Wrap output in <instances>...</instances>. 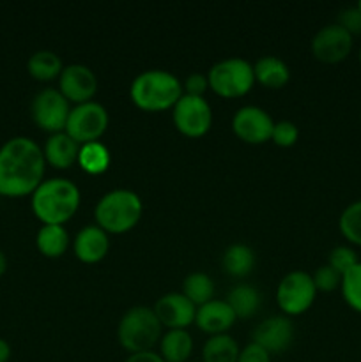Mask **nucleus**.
Here are the masks:
<instances>
[{
	"instance_id": "f257e3e1",
	"label": "nucleus",
	"mask_w": 361,
	"mask_h": 362,
	"mask_svg": "<svg viewBox=\"0 0 361 362\" xmlns=\"http://www.w3.org/2000/svg\"><path fill=\"white\" fill-rule=\"evenodd\" d=\"M46 159L32 138L14 136L0 147V197L21 198L38 189Z\"/></svg>"
},
{
	"instance_id": "f03ea898",
	"label": "nucleus",
	"mask_w": 361,
	"mask_h": 362,
	"mask_svg": "<svg viewBox=\"0 0 361 362\" xmlns=\"http://www.w3.org/2000/svg\"><path fill=\"white\" fill-rule=\"evenodd\" d=\"M30 207L42 225H64L80 207V189L64 177L42 180L30 194Z\"/></svg>"
},
{
	"instance_id": "7ed1b4c3",
	"label": "nucleus",
	"mask_w": 361,
	"mask_h": 362,
	"mask_svg": "<svg viewBox=\"0 0 361 362\" xmlns=\"http://www.w3.org/2000/svg\"><path fill=\"white\" fill-rule=\"evenodd\" d=\"M183 94V83L179 78L165 69L142 71L138 76H134L130 87L133 105L145 112H163L173 108Z\"/></svg>"
},
{
	"instance_id": "20e7f679",
	"label": "nucleus",
	"mask_w": 361,
	"mask_h": 362,
	"mask_svg": "<svg viewBox=\"0 0 361 362\" xmlns=\"http://www.w3.org/2000/svg\"><path fill=\"white\" fill-rule=\"evenodd\" d=\"M144 212L142 198L131 189H112L96 204V225L106 233H126L138 225Z\"/></svg>"
},
{
	"instance_id": "39448f33",
	"label": "nucleus",
	"mask_w": 361,
	"mask_h": 362,
	"mask_svg": "<svg viewBox=\"0 0 361 362\" xmlns=\"http://www.w3.org/2000/svg\"><path fill=\"white\" fill-rule=\"evenodd\" d=\"M161 327L152 308L133 306L120 318L117 339L130 354L147 352L161 339Z\"/></svg>"
},
{
	"instance_id": "423d86ee",
	"label": "nucleus",
	"mask_w": 361,
	"mask_h": 362,
	"mask_svg": "<svg viewBox=\"0 0 361 362\" xmlns=\"http://www.w3.org/2000/svg\"><path fill=\"white\" fill-rule=\"evenodd\" d=\"M209 87L212 92L225 99H236L246 95L255 83L253 66L241 57H229L209 69Z\"/></svg>"
},
{
	"instance_id": "0eeeda50",
	"label": "nucleus",
	"mask_w": 361,
	"mask_h": 362,
	"mask_svg": "<svg viewBox=\"0 0 361 362\" xmlns=\"http://www.w3.org/2000/svg\"><path fill=\"white\" fill-rule=\"evenodd\" d=\"M108 112L98 101H88L71 108L66 133L80 145L98 141L108 127Z\"/></svg>"
},
{
	"instance_id": "6e6552de",
	"label": "nucleus",
	"mask_w": 361,
	"mask_h": 362,
	"mask_svg": "<svg viewBox=\"0 0 361 362\" xmlns=\"http://www.w3.org/2000/svg\"><path fill=\"white\" fill-rule=\"evenodd\" d=\"M317 288L311 274L304 271H292L280 281L276 288V303L289 317L306 313L314 304Z\"/></svg>"
},
{
	"instance_id": "1a4fd4ad",
	"label": "nucleus",
	"mask_w": 361,
	"mask_h": 362,
	"mask_svg": "<svg viewBox=\"0 0 361 362\" xmlns=\"http://www.w3.org/2000/svg\"><path fill=\"white\" fill-rule=\"evenodd\" d=\"M173 126L179 133L190 138H200L211 129L212 110L202 95L183 94L172 108Z\"/></svg>"
},
{
	"instance_id": "9d476101",
	"label": "nucleus",
	"mask_w": 361,
	"mask_h": 362,
	"mask_svg": "<svg viewBox=\"0 0 361 362\" xmlns=\"http://www.w3.org/2000/svg\"><path fill=\"white\" fill-rule=\"evenodd\" d=\"M71 113L69 101L59 88H42L34 95L30 105L32 120L48 133H62Z\"/></svg>"
},
{
	"instance_id": "9b49d317",
	"label": "nucleus",
	"mask_w": 361,
	"mask_h": 362,
	"mask_svg": "<svg viewBox=\"0 0 361 362\" xmlns=\"http://www.w3.org/2000/svg\"><path fill=\"white\" fill-rule=\"evenodd\" d=\"M275 120L260 106H241L232 117V131L237 138L251 145L271 140Z\"/></svg>"
},
{
	"instance_id": "f8f14e48",
	"label": "nucleus",
	"mask_w": 361,
	"mask_h": 362,
	"mask_svg": "<svg viewBox=\"0 0 361 362\" xmlns=\"http://www.w3.org/2000/svg\"><path fill=\"white\" fill-rule=\"evenodd\" d=\"M354 37L340 27L338 23H329L319 28L317 34L311 39V53L317 60L324 64H336L342 62L349 57L353 49Z\"/></svg>"
},
{
	"instance_id": "ddd939ff",
	"label": "nucleus",
	"mask_w": 361,
	"mask_h": 362,
	"mask_svg": "<svg viewBox=\"0 0 361 362\" xmlns=\"http://www.w3.org/2000/svg\"><path fill=\"white\" fill-rule=\"evenodd\" d=\"M59 90L69 103H88L98 92V76L85 64H69L59 76Z\"/></svg>"
},
{
	"instance_id": "4468645a",
	"label": "nucleus",
	"mask_w": 361,
	"mask_h": 362,
	"mask_svg": "<svg viewBox=\"0 0 361 362\" xmlns=\"http://www.w3.org/2000/svg\"><path fill=\"white\" fill-rule=\"evenodd\" d=\"M154 313L163 327L188 329L197 317V306L180 292H170L159 297L154 304Z\"/></svg>"
},
{
	"instance_id": "2eb2a0df",
	"label": "nucleus",
	"mask_w": 361,
	"mask_h": 362,
	"mask_svg": "<svg viewBox=\"0 0 361 362\" xmlns=\"http://www.w3.org/2000/svg\"><path fill=\"white\" fill-rule=\"evenodd\" d=\"M294 325L289 317L275 315L262 320L251 332V341L257 343L269 354H282L292 345Z\"/></svg>"
},
{
	"instance_id": "dca6fc26",
	"label": "nucleus",
	"mask_w": 361,
	"mask_h": 362,
	"mask_svg": "<svg viewBox=\"0 0 361 362\" xmlns=\"http://www.w3.org/2000/svg\"><path fill=\"white\" fill-rule=\"evenodd\" d=\"M74 255L84 264H98L108 255V233L98 225H87L76 233L73 240Z\"/></svg>"
},
{
	"instance_id": "f3484780",
	"label": "nucleus",
	"mask_w": 361,
	"mask_h": 362,
	"mask_svg": "<svg viewBox=\"0 0 361 362\" xmlns=\"http://www.w3.org/2000/svg\"><path fill=\"white\" fill-rule=\"evenodd\" d=\"M236 318V313H234L227 300L212 299L197 308L195 324L198 325L200 331L207 332L211 336L227 334V331L232 327Z\"/></svg>"
},
{
	"instance_id": "a211bd4d",
	"label": "nucleus",
	"mask_w": 361,
	"mask_h": 362,
	"mask_svg": "<svg viewBox=\"0 0 361 362\" xmlns=\"http://www.w3.org/2000/svg\"><path fill=\"white\" fill-rule=\"evenodd\" d=\"M42 154H45L46 163L52 165L53 168L66 170L78 161L80 144L74 141L66 131L50 134L45 144V148H42Z\"/></svg>"
},
{
	"instance_id": "6ab92c4d",
	"label": "nucleus",
	"mask_w": 361,
	"mask_h": 362,
	"mask_svg": "<svg viewBox=\"0 0 361 362\" xmlns=\"http://www.w3.org/2000/svg\"><path fill=\"white\" fill-rule=\"evenodd\" d=\"M255 81L268 88H282L289 83L290 69L282 59L275 55L260 57L253 64Z\"/></svg>"
},
{
	"instance_id": "aec40b11",
	"label": "nucleus",
	"mask_w": 361,
	"mask_h": 362,
	"mask_svg": "<svg viewBox=\"0 0 361 362\" xmlns=\"http://www.w3.org/2000/svg\"><path fill=\"white\" fill-rule=\"evenodd\" d=\"M193 352V338L186 329H170L159 339V356L165 362H186Z\"/></svg>"
},
{
	"instance_id": "412c9836",
	"label": "nucleus",
	"mask_w": 361,
	"mask_h": 362,
	"mask_svg": "<svg viewBox=\"0 0 361 362\" xmlns=\"http://www.w3.org/2000/svg\"><path fill=\"white\" fill-rule=\"evenodd\" d=\"M35 246L46 258H59L69 247V233L62 225H42L35 235Z\"/></svg>"
},
{
	"instance_id": "4be33fe9",
	"label": "nucleus",
	"mask_w": 361,
	"mask_h": 362,
	"mask_svg": "<svg viewBox=\"0 0 361 362\" xmlns=\"http://www.w3.org/2000/svg\"><path fill=\"white\" fill-rule=\"evenodd\" d=\"M255 251L243 243H236L229 246L223 253L222 265L234 278H244L250 274L255 267Z\"/></svg>"
},
{
	"instance_id": "5701e85b",
	"label": "nucleus",
	"mask_w": 361,
	"mask_h": 362,
	"mask_svg": "<svg viewBox=\"0 0 361 362\" xmlns=\"http://www.w3.org/2000/svg\"><path fill=\"white\" fill-rule=\"evenodd\" d=\"M239 345L230 334L211 336L202 346V361L204 362H237L239 359Z\"/></svg>"
},
{
	"instance_id": "b1692460",
	"label": "nucleus",
	"mask_w": 361,
	"mask_h": 362,
	"mask_svg": "<svg viewBox=\"0 0 361 362\" xmlns=\"http://www.w3.org/2000/svg\"><path fill=\"white\" fill-rule=\"evenodd\" d=\"M227 303L232 308L237 318H250L257 313L258 306H260V293L255 286L246 285H236L227 296Z\"/></svg>"
},
{
	"instance_id": "393cba45",
	"label": "nucleus",
	"mask_w": 361,
	"mask_h": 362,
	"mask_svg": "<svg viewBox=\"0 0 361 362\" xmlns=\"http://www.w3.org/2000/svg\"><path fill=\"white\" fill-rule=\"evenodd\" d=\"M27 69L32 78L39 81H50L53 78L60 76L64 66L62 60L57 53L50 52V49H39V52L32 53L30 59L27 62Z\"/></svg>"
},
{
	"instance_id": "a878e982",
	"label": "nucleus",
	"mask_w": 361,
	"mask_h": 362,
	"mask_svg": "<svg viewBox=\"0 0 361 362\" xmlns=\"http://www.w3.org/2000/svg\"><path fill=\"white\" fill-rule=\"evenodd\" d=\"M112 156L106 145L101 141H91V144L80 145V154H78V163L81 170H85L91 175H101L108 170Z\"/></svg>"
},
{
	"instance_id": "bb28decb",
	"label": "nucleus",
	"mask_w": 361,
	"mask_h": 362,
	"mask_svg": "<svg viewBox=\"0 0 361 362\" xmlns=\"http://www.w3.org/2000/svg\"><path fill=\"white\" fill-rule=\"evenodd\" d=\"M183 293L198 308L212 300V297H214V281L205 272H191L184 279Z\"/></svg>"
},
{
	"instance_id": "cd10ccee",
	"label": "nucleus",
	"mask_w": 361,
	"mask_h": 362,
	"mask_svg": "<svg viewBox=\"0 0 361 362\" xmlns=\"http://www.w3.org/2000/svg\"><path fill=\"white\" fill-rule=\"evenodd\" d=\"M338 228L350 244L361 246V198L343 209L338 219Z\"/></svg>"
},
{
	"instance_id": "c85d7f7f",
	"label": "nucleus",
	"mask_w": 361,
	"mask_h": 362,
	"mask_svg": "<svg viewBox=\"0 0 361 362\" xmlns=\"http://www.w3.org/2000/svg\"><path fill=\"white\" fill-rule=\"evenodd\" d=\"M340 290L347 306L361 313V262H357L342 276Z\"/></svg>"
},
{
	"instance_id": "c756f323",
	"label": "nucleus",
	"mask_w": 361,
	"mask_h": 362,
	"mask_svg": "<svg viewBox=\"0 0 361 362\" xmlns=\"http://www.w3.org/2000/svg\"><path fill=\"white\" fill-rule=\"evenodd\" d=\"M357 262L360 260H357L356 251H354L350 246L333 247L331 253H329V258H328V265H331V267L335 269L336 272H340L342 276L345 274L350 267H354Z\"/></svg>"
},
{
	"instance_id": "7c9ffc66",
	"label": "nucleus",
	"mask_w": 361,
	"mask_h": 362,
	"mask_svg": "<svg viewBox=\"0 0 361 362\" xmlns=\"http://www.w3.org/2000/svg\"><path fill=\"white\" fill-rule=\"evenodd\" d=\"M311 278H314L317 292L319 290H321V292H333V290L340 288V283H342V274L336 272L335 269L328 264L319 267L317 271H315V274H311Z\"/></svg>"
},
{
	"instance_id": "2f4dec72",
	"label": "nucleus",
	"mask_w": 361,
	"mask_h": 362,
	"mask_svg": "<svg viewBox=\"0 0 361 362\" xmlns=\"http://www.w3.org/2000/svg\"><path fill=\"white\" fill-rule=\"evenodd\" d=\"M299 138V129L294 122L290 120H280V122H275V127H273V136L271 140L275 141L280 147H292L294 144Z\"/></svg>"
},
{
	"instance_id": "473e14b6",
	"label": "nucleus",
	"mask_w": 361,
	"mask_h": 362,
	"mask_svg": "<svg viewBox=\"0 0 361 362\" xmlns=\"http://www.w3.org/2000/svg\"><path fill=\"white\" fill-rule=\"evenodd\" d=\"M336 23H338L340 27L345 28V30L349 32L353 37L356 34H361V11H360V7L350 6V7H345V9L340 11Z\"/></svg>"
},
{
	"instance_id": "72a5a7b5",
	"label": "nucleus",
	"mask_w": 361,
	"mask_h": 362,
	"mask_svg": "<svg viewBox=\"0 0 361 362\" xmlns=\"http://www.w3.org/2000/svg\"><path fill=\"white\" fill-rule=\"evenodd\" d=\"M184 88V94H190V95H202L204 98L205 90L209 88V80H207V74H202V73H193L186 78V81L183 83Z\"/></svg>"
},
{
	"instance_id": "f704fd0d",
	"label": "nucleus",
	"mask_w": 361,
	"mask_h": 362,
	"mask_svg": "<svg viewBox=\"0 0 361 362\" xmlns=\"http://www.w3.org/2000/svg\"><path fill=\"white\" fill-rule=\"evenodd\" d=\"M237 362H271V354L262 349V346H258L257 343L251 341L241 350Z\"/></svg>"
},
{
	"instance_id": "c9c22d12",
	"label": "nucleus",
	"mask_w": 361,
	"mask_h": 362,
	"mask_svg": "<svg viewBox=\"0 0 361 362\" xmlns=\"http://www.w3.org/2000/svg\"><path fill=\"white\" fill-rule=\"evenodd\" d=\"M124 362H165L159 354H156L154 350H147V352H138V354H130Z\"/></svg>"
},
{
	"instance_id": "e433bc0d",
	"label": "nucleus",
	"mask_w": 361,
	"mask_h": 362,
	"mask_svg": "<svg viewBox=\"0 0 361 362\" xmlns=\"http://www.w3.org/2000/svg\"><path fill=\"white\" fill-rule=\"evenodd\" d=\"M11 359V345L6 339L0 338V362H7Z\"/></svg>"
},
{
	"instance_id": "4c0bfd02",
	"label": "nucleus",
	"mask_w": 361,
	"mask_h": 362,
	"mask_svg": "<svg viewBox=\"0 0 361 362\" xmlns=\"http://www.w3.org/2000/svg\"><path fill=\"white\" fill-rule=\"evenodd\" d=\"M7 271V258L4 255V251H0V276H4V272Z\"/></svg>"
},
{
	"instance_id": "58836bf2",
	"label": "nucleus",
	"mask_w": 361,
	"mask_h": 362,
	"mask_svg": "<svg viewBox=\"0 0 361 362\" xmlns=\"http://www.w3.org/2000/svg\"><path fill=\"white\" fill-rule=\"evenodd\" d=\"M356 6H357V7H360V11H361V0H360V2H357V4H356Z\"/></svg>"
},
{
	"instance_id": "ea45409f",
	"label": "nucleus",
	"mask_w": 361,
	"mask_h": 362,
	"mask_svg": "<svg viewBox=\"0 0 361 362\" xmlns=\"http://www.w3.org/2000/svg\"><path fill=\"white\" fill-rule=\"evenodd\" d=\"M360 64H361V48H360Z\"/></svg>"
}]
</instances>
